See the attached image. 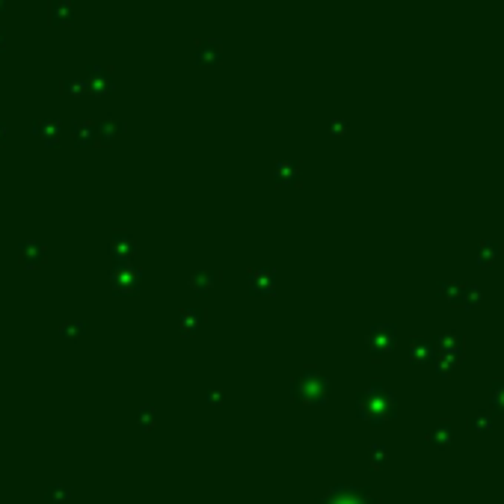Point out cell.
I'll return each instance as SVG.
<instances>
[{
  "mask_svg": "<svg viewBox=\"0 0 504 504\" xmlns=\"http://www.w3.org/2000/svg\"><path fill=\"white\" fill-rule=\"evenodd\" d=\"M472 430H478V434H490V430H493V419H490V416L472 419Z\"/></svg>",
  "mask_w": 504,
  "mask_h": 504,
  "instance_id": "8992f818",
  "label": "cell"
},
{
  "mask_svg": "<svg viewBox=\"0 0 504 504\" xmlns=\"http://www.w3.org/2000/svg\"><path fill=\"white\" fill-rule=\"evenodd\" d=\"M392 412H394V401H392V394L383 392V389H371V392H365L362 398H359V416H362L365 421H371V424L389 421Z\"/></svg>",
  "mask_w": 504,
  "mask_h": 504,
  "instance_id": "6da1fadb",
  "label": "cell"
},
{
  "mask_svg": "<svg viewBox=\"0 0 504 504\" xmlns=\"http://www.w3.org/2000/svg\"><path fill=\"white\" fill-rule=\"evenodd\" d=\"M297 398L300 401H312V404H320L323 401V380L312 377V380H305L303 389H297Z\"/></svg>",
  "mask_w": 504,
  "mask_h": 504,
  "instance_id": "3957f363",
  "label": "cell"
},
{
  "mask_svg": "<svg viewBox=\"0 0 504 504\" xmlns=\"http://www.w3.org/2000/svg\"><path fill=\"white\" fill-rule=\"evenodd\" d=\"M493 404H495V409H501V412H504V383H501V386H495V394H493Z\"/></svg>",
  "mask_w": 504,
  "mask_h": 504,
  "instance_id": "52a82bcc",
  "label": "cell"
},
{
  "mask_svg": "<svg viewBox=\"0 0 504 504\" xmlns=\"http://www.w3.org/2000/svg\"><path fill=\"white\" fill-rule=\"evenodd\" d=\"M386 460H389L386 445H371V451H368V466H371V469H383Z\"/></svg>",
  "mask_w": 504,
  "mask_h": 504,
  "instance_id": "5b68a950",
  "label": "cell"
},
{
  "mask_svg": "<svg viewBox=\"0 0 504 504\" xmlns=\"http://www.w3.org/2000/svg\"><path fill=\"white\" fill-rule=\"evenodd\" d=\"M451 439H454V430L448 427V424H436V427H430V430H427V442H430V445H436V448H445Z\"/></svg>",
  "mask_w": 504,
  "mask_h": 504,
  "instance_id": "277c9868",
  "label": "cell"
},
{
  "mask_svg": "<svg viewBox=\"0 0 504 504\" xmlns=\"http://www.w3.org/2000/svg\"><path fill=\"white\" fill-rule=\"evenodd\" d=\"M320 504H377V498L359 487H332L320 498Z\"/></svg>",
  "mask_w": 504,
  "mask_h": 504,
  "instance_id": "7a4b0ae2",
  "label": "cell"
}]
</instances>
